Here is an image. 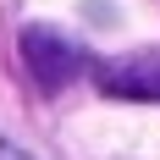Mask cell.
Here are the masks:
<instances>
[{"instance_id":"3957f363","label":"cell","mask_w":160,"mask_h":160,"mask_svg":"<svg viewBox=\"0 0 160 160\" xmlns=\"http://www.w3.org/2000/svg\"><path fill=\"white\" fill-rule=\"evenodd\" d=\"M0 160H33V155H28V149H17L11 138H0Z\"/></svg>"},{"instance_id":"6da1fadb","label":"cell","mask_w":160,"mask_h":160,"mask_svg":"<svg viewBox=\"0 0 160 160\" xmlns=\"http://www.w3.org/2000/svg\"><path fill=\"white\" fill-rule=\"evenodd\" d=\"M22 66L44 94H61L66 83L83 72V50L55 28H22Z\"/></svg>"},{"instance_id":"7a4b0ae2","label":"cell","mask_w":160,"mask_h":160,"mask_svg":"<svg viewBox=\"0 0 160 160\" xmlns=\"http://www.w3.org/2000/svg\"><path fill=\"white\" fill-rule=\"evenodd\" d=\"M94 88L105 99H138V105H160V50L127 55V61H94Z\"/></svg>"}]
</instances>
